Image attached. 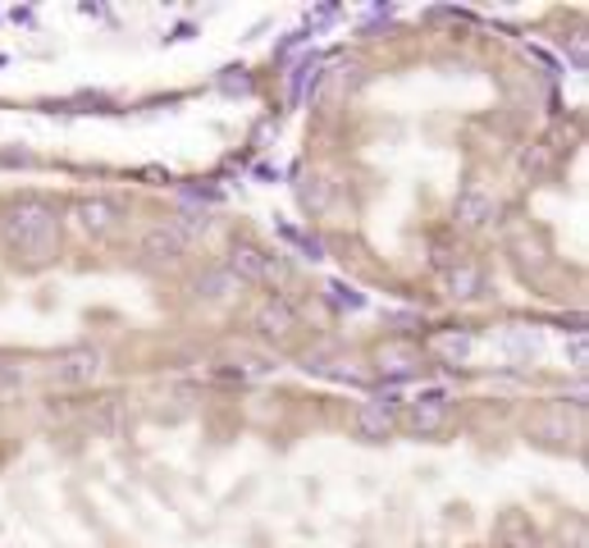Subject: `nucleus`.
Instances as JSON below:
<instances>
[{
	"mask_svg": "<svg viewBox=\"0 0 589 548\" xmlns=\"http://www.w3.org/2000/svg\"><path fill=\"white\" fill-rule=\"evenodd\" d=\"M59 238H65V216L51 197L23 193L0 210V252L23 270H46L59 256Z\"/></svg>",
	"mask_w": 589,
	"mask_h": 548,
	"instance_id": "obj_1",
	"label": "nucleus"
},
{
	"mask_svg": "<svg viewBox=\"0 0 589 548\" xmlns=\"http://www.w3.org/2000/svg\"><path fill=\"white\" fill-rule=\"evenodd\" d=\"M65 220L87 242H114V238H123V229H129V210H123V201H114L106 193H83V197L69 201Z\"/></svg>",
	"mask_w": 589,
	"mask_h": 548,
	"instance_id": "obj_2",
	"label": "nucleus"
},
{
	"mask_svg": "<svg viewBox=\"0 0 589 548\" xmlns=\"http://www.w3.org/2000/svg\"><path fill=\"white\" fill-rule=\"evenodd\" d=\"M220 265L233 274L242 288H261V284H284L288 280V261L279 252L257 248V242H233Z\"/></svg>",
	"mask_w": 589,
	"mask_h": 548,
	"instance_id": "obj_3",
	"label": "nucleus"
},
{
	"mask_svg": "<svg viewBox=\"0 0 589 548\" xmlns=\"http://www.w3.org/2000/svg\"><path fill=\"white\" fill-rule=\"evenodd\" d=\"M193 248L197 242L183 233L174 220H156V224H146L138 233V261L146 270H174V265H183L193 256Z\"/></svg>",
	"mask_w": 589,
	"mask_h": 548,
	"instance_id": "obj_4",
	"label": "nucleus"
},
{
	"mask_svg": "<svg viewBox=\"0 0 589 548\" xmlns=\"http://www.w3.org/2000/svg\"><path fill=\"white\" fill-rule=\"evenodd\" d=\"M106 371V352L97 343H69V348H59L46 365V375L51 384L59 388H87V384H97Z\"/></svg>",
	"mask_w": 589,
	"mask_h": 548,
	"instance_id": "obj_5",
	"label": "nucleus"
},
{
	"mask_svg": "<svg viewBox=\"0 0 589 548\" xmlns=\"http://www.w3.org/2000/svg\"><path fill=\"white\" fill-rule=\"evenodd\" d=\"M252 329L261 343H274V348H288L302 339V311L293 307V302L284 293H270L261 307L252 311Z\"/></svg>",
	"mask_w": 589,
	"mask_h": 548,
	"instance_id": "obj_6",
	"label": "nucleus"
},
{
	"mask_svg": "<svg viewBox=\"0 0 589 548\" xmlns=\"http://www.w3.org/2000/svg\"><path fill=\"white\" fill-rule=\"evenodd\" d=\"M452 420V403L444 398V393H421V398L402 403V416H397V430H407L416 439H434L444 435Z\"/></svg>",
	"mask_w": 589,
	"mask_h": 548,
	"instance_id": "obj_7",
	"label": "nucleus"
},
{
	"mask_svg": "<svg viewBox=\"0 0 589 548\" xmlns=\"http://www.w3.org/2000/svg\"><path fill=\"white\" fill-rule=\"evenodd\" d=\"M397 416H402L397 398H366L352 412V435L361 443H389L397 435Z\"/></svg>",
	"mask_w": 589,
	"mask_h": 548,
	"instance_id": "obj_8",
	"label": "nucleus"
},
{
	"mask_svg": "<svg viewBox=\"0 0 589 548\" xmlns=\"http://www.w3.org/2000/svg\"><path fill=\"white\" fill-rule=\"evenodd\" d=\"M493 220H499V197H493L484 183H467L452 201V224L461 233H484V229H493Z\"/></svg>",
	"mask_w": 589,
	"mask_h": 548,
	"instance_id": "obj_9",
	"label": "nucleus"
},
{
	"mask_svg": "<svg viewBox=\"0 0 589 548\" xmlns=\"http://www.w3.org/2000/svg\"><path fill=\"white\" fill-rule=\"evenodd\" d=\"M525 439L548 452H567L580 439V425H567V407H544L525 420Z\"/></svg>",
	"mask_w": 589,
	"mask_h": 548,
	"instance_id": "obj_10",
	"label": "nucleus"
},
{
	"mask_svg": "<svg viewBox=\"0 0 589 548\" xmlns=\"http://www.w3.org/2000/svg\"><path fill=\"white\" fill-rule=\"evenodd\" d=\"M425 361H429L425 348H416V343H407V339H384V343L375 348V371L389 375V380H412V375H421Z\"/></svg>",
	"mask_w": 589,
	"mask_h": 548,
	"instance_id": "obj_11",
	"label": "nucleus"
},
{
	"mask_svg": "<svg viewBox=\"0 0 589 548\" xmlns=\"http://www.w3.org/2000/svg\"><path fill=\"white\" fill-rule=\"evenodd\" d=\"M247 288L233 280V274L215 261V265H206L197 280H193V297L201 302V307H229V302H238Z\"/></svg>",
	"mask_w": 589,
	"mask_h": 548,
	"instance_id": "obj_12",
	"label": "nucleus"
},
{
	"mask_svg": "<svg viewBox=\"0 0 589 548\" xmlns=\"http://www.w3.org/2000/svg\"><path fill=\"white\" fill-rule=\"evenodd\" d=\"M493 548H539V526L521 507H508L493 522Z\"/></svg>",
	"mask_w": 589,
	"mask_h": 548,
	"instance_id": "obj_13",
	"label": "nucleus"
},
{
	"mask_svg": "<svg viewBox=\"0 0 589 548\" xmlns=\"http://www.w3.org/2000/svg\"><path fill=\"white\" fill-rule=\"evenodd\" d=\"M444 288H448V297H457V302H471V297H480V293H484V270L461 261V265H452V270H448Z\"/></svg>",
	"mask_w": 589,
	"mask_h": 548,
	"instance_id": "obj_14",
	"label": "nucleus"
},
{
	"mask_svg": "<svg viewBox=\"0 0 589 548\" xmlns=\"http://www.w3.org/2000/svg\"><path fill=\"white\" fill-rule=\"evenodd\" d=\"M23 384H28V365L0 361V388H23Z\"/></svg>",
	"mask_w": 589,
	"mask_h": 548,
	"instance_id": "obj_15",
	"label": "nucleus"
}]
</instances>
